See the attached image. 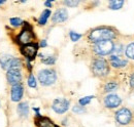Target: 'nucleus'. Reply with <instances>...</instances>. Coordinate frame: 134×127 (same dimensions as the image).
<instances>
[{
    "instance_id": "obj_17",
    "label": "nucleus",
    "mask_w": 134,
    "mask_h": 127,
    "mask_svg": "<svg viewBox=\"0 0 134 127\" xmlns=\"http://www.w3.org/2000/svg\"><path fill=\"white\" fill-rule=\"evenodd\" d=\"M50 16H51V10L46 9V10L41 14V16H40L39 20H38L39 25H46V24H47V22H48V18L50 17Z\"/></svg>"
},
{
    "instance_id": "obj_23",
    "label": "nucleus",
    "mask_w": 134,
    "mask_h": 127,
    "mask_svg": "<svg viewBox=\"0 0 134 127\" xmlns=\"http://www.w3.org/2000/svg\"><path fill=\"white\" fill-rule=\"evenodd\" d=\"M41 61H42V63H44L46 65H53L56 62V59L54 56H47V58L41 56Z\"/></svg>"
},
{
    "instance_id": "obj_5",
    "label": "nucleus",
    "mask_w": 134,
    "mask_h": 127,
    "mask_svg": "<svg viewBox=\"0 0 134 127\" xmlns=\"http://www.w3.org/2000/svg\"><path fill=\"white\" fill-rule=\"evenodd\" d=\"M113 50H115V45L111 41H101L94 45V51L99 55L109 54Z\"/></svg>"
},
{
    "instance_id": "obj_4",
    "label": "nucleus",
    "mask_w": 134,
    "mask_h": 127,
    "mask_svg": "<svg viewBox=\"0 0 134 127\" xmlns=\"http://www.w3.org/2000/svg\"><path fill=\"white\" fill-rule=\"evenodd\" d=\"M34 38H35V35H34V33L31 30V28L26 26L22 30V32L18 35L17 41L18 43H20V44H22L24 46V45H27V44H31V42L33 41Z\"/></svg>"
},
{
    "instance_id": "obj_19",
    "label": "nucleus",
    "mask_w": 134,
    "mask_h": 127,
    "mask_svg": "<svg viewBox=\"0 0 134 127\" xmlns=\"http://www.w3.org/2000/svg\"><path fill=\"white\" fill-rule=\"evenodd\" d=\"M126 55L131 59V60H134V43H131L129 44L127 48H126Z\"/></svg>"
},
{
    "instance_id": "obj_27",
    "label": "nucleus",
    "mask_w": 134,
    "mask_h": 127,
    "mask_svg": "<svg viewBox=\"0 0 134 127\" xmlns=\"http://www.w3.org/2000/svg\"><path fill=\"white\" fill-rule=\"evenodd\" d=\"M64 3H65V5L69 6V7H76L79 5L80 1H65Z\"/></svg>"
},
{
    "instance_id": "obj_6",
    "label": "nucleus",
    "mask_w": 134,
    "mask_h": 127,
    "mask_svg": "<svg viewBox=\"0 0 134 127\" xmlns=\"http://www.w3.org/2000/svg\"><path fill=\"white\" fill-rule=\"evenodd\" d=\"M116 119H117V121L120 124H122V125H127V124H129V123L131 122L132 114H131V112L129 111L128 109L123 108V109L119 110V111L116 113Z\"/></svg>"
},
{
    "instance_id": "obj_22",
    "label": "nucleus",
    "mask_w": 134,
    "mask_h": 127,
    "mask_svg": "<svg viewBox=\"0 0 134 127\" xmlns=\"http://www.w3.org/2000/svg\"><path fill=\"white\" fill-rule=\"evenodd\" d=\"M69 36H70V39L72 40V41H77V40H80L81 38H82V35L81 34H79V33H76V32L74 31H70L69 33Z\"/></svg>"
},
{
    "instance_id": "obj_21",
    "label": "nucleus",
    "mask_w": 134,
    "mask_h": 127,
    "mask_svg": "<svg viewBox=\"0 0 134 127\" xmlns=\"http://www.w3.org/2000/svg\"><path fill=\"white\" fill-rule=\"evenodd\" d=\"M118 88V84L115 82H109L105 85V91L106 92H109V91H114Z\"/></svg>"
},
{
    "instance_id": "obj_2",
    "label": "nucleus",
    "mask_w": 134,
    "mask_h": 127,
    "mask_svg": "<svg viewBox=\"0 0 134 127\" xmlns=\"http://www.w3.org/2000/svg\"><path fill=\"white\" fill-rule=\"evenodd\" d=\"M92 70L93 73L97 76H105L109 72V67L107 65V62L103 59H97L92 63Z\"/></svg>"
},
{
    "instance_id": "obj_12",
    "label": "nucleus",
    "mask_w": 134,
    "mask_h": 127,
    "mask_svg": "<svg viewBox=\"0 0 134 127\" xmlns=\"http://www.w3.org/2000/svg\"><path fill=\"white\" fill-rule=\"evenodd\" d=\"M68 17V14H67V10L64 8H61V9H58L54 16L52 17V21L54 23H63L65 22Z\"/></svg>"
},
{
    "instance_id": "obj_30",
    "label": "nucleus",
    "mask_w": 134,
    "mask_h": 127,
    "mask_svg": "<svg viewBox=\"0 0 134 127\" xmlns=\"http://www.w3.org/2000/svg\"><path fill=\"white\" fill-rule=\"evenodd\" d=\"M44 5L48 6V7H51L52 6V1H46L44 2Z\"/></svg>"
},
{
    "instance_id": "obj_16",
    "label": "nucleus",
    "mask_w": 134,
    "mask_h": 127,
    "mask_svg": "<svg viewBox=\"0 0 134 127\" xmlns=\"http://www.w3.org/2000/svg\"><path fill=\"white\" fill-rule=\"evenodd\" d=\"M21 65H22V62L20 61V59H17V58H13L10 61H9V63H7V66H6V68H5V70H10V69H19L20 70V68H21Z\"/></svg>"
},
{
    "instance_id": "obj_14",
    "label": "nucleus",
    "mask_w": 134,
    "mask_h": 127,
    "mask_svg": "<svg viewBox=\"0 0 134 127\" xmlns=\"http://www.w3.org/2000/svg\"><path fill=\"white\" fill-rule=\"evenodd\" d=\"M18 113L21 117L23 118H26L28 116V113H29V106L27 103H21L19 106H18Z\"/></svg>"
},
{
    "instance_id": "obj_11",
    "label": "nucleus",
    "mask_w": 134,
    "mask_h": 127,
    "mask_svg": "<svg viewBox=\"0 0 134 127\" xmlns=\"http://www.w3.org/2000/svg\"><path fill=\"white\" fill-rule=\"evenodd\" d=\"M24 93V88L21 84H18L13 86L12 88V91H10V97H12V100L13 101H20V99L22 98Z\"/></svg>"
},
{
    "instance_id": "obj_31",
    "label": "nucleus",
    "mask_w": 134,
    "mask_h": 127,
    "mask_svg": "<svg viewBox=\"0 0 134 127\" xmlns=\"http://www.w3.org/2000/svg\"><path fill=\"white\" fill-rule=\"evenodd\" d=\"M4 2H5V1H0V5H1V4H3Z\"/></svg>"
},
{
    "instance_id": "obj_18",
    "label": "nucleus",
    "mask_w": 134,
    "mask_h": 127,
    "mask_svg": "<svg viewBox=\"0 0 134 127\" xmlns=\"http://www.w3.org/2000/svg\"><path fill=\"white\" fill-rule=\"evenodd\" d=\"M123 4H124V1H121V0H113V1L109 2V8L117 10V9L122 8Z\"/></svg>"
},
{
    "instance_id": "obj_10",
    "label": "nucleus",
    "mask_w": 134,
    "mask_h": 127,
    "mask_svg": "<svg viewBox=\"0 0 134 127\" xmlns=\"http://www.w3.org/2000/svg\"><path fill=\"white\" fill-rule=\"evenodd\" d=\"M122 103V99L120 98V96L117 94H109L107 95L104 99V105L105 107L109 108V109H114L118 108Z\"/></svg>"
},
{
    "instance_id": "obj_29",
    "label": "nucleus",
    "mask_w": 134,
    "mask_h": 127,
    "mask_svg": "<svg viewBox=\"0 0 134 127\" xmlns=\"http://www.w3.org/2000/svg\"><path fill=\"white\" fill-rule=\"evenodd\" d=\"M48 44H47V41L46 40H42L41 43H40V47H46Z\"/></svg>"
},
{
    "instance_id": "obj_8",
    "label": "nucleus",
    "mask_w": 134,
    "mask_h": 127,
    "mask_svg": "<svg viewBox=\"0 0 134 127\" xmlns=\"http://www.w3.org/2000/svg\"><path fill=\"white\" fill-rule=\"evenodd\" d=\"M37 50H38V46H37L36 44H32V43H31V44L24 45V46H22V48H21L22 54H23L26 59H28L29 61L33 60L34 58L36 56Z\"/></svg>"
},
{
    "instance_id": "obj_9",
    "label": "nucleus",
    "mask_w": 134,
    "mask_h": 127,
    "mask_svg": "<svg viewBox=\"0 0 134 127\" xmlns=\"http://www.w3.org/2000/svg\"><path fill=\"white\" fill-rule=\"evenodd\" d=\"M6 78L9 84H12L13 86L20 84L21 80H22V75L19 69H10L7 71L6 73Z\"/></svg>"
},
{
    "instance_id": "obj_26",
    "label": "nucleus",
    "mask_w": 134,
    "mask_h": 127,
    "mask_svg": "<svg viewBox=\"0 0 134 127\" xmlns=\"http://www.w3.org/2000/svg\"><path fill=\"white\" fill-rule=\"evenodd\" d=\"M72 111L74 112L75 114H82V113H85L86 110L84 109V107H82V106H75V107H73Z\"/></svg>"
},
{
    "instance_id": "obj_20",
    "label": "nucleus",
    "mask_w": 134,
    "mask_h": 127,
    "mask_svg": "<svg viewBox=\"0 0 134 127\" xmlns=\"http://www.w3.org/2000/svg\"><path fill=\"white\" fill-rule=\"evenodd\" d=\"M93 98H94V96H93V95H90V96H85V97L81 98V99L79 100V103H80V105H81L82 107H84V106H86V105L90 104V101H91Z\"/></svg>"
},
{
    "instance_id": "obj_1",
    "label": "nucleus",
    "mask_w": 134,
    "mask_h": 127,
    "mask_svg": "<svg viewBox=\"0 0 134 127\" xmlns=\"http://www.w3.org/2000/svg\"><path fill=\"white\" fill-rule=\"evenodd\" d=\"M115 37H116L115 32L109 28L95 29L89 35V39L92 42H95V43H98L101 41H111V39H114Z\"/></svg>"
},
{
    "instance_id": "obj_13",
    "label": "nucleus",
    "mask_w": 134,
    "mask_h": 127,
    "mask_svg": "<svg viewBox=\"0 0 134 127\" xmlns=\"http://www.w3.org/2000/svg\"><path fill=\"white\" fill-rule=\"evenodd\" d=\"M35 124L38 127H59L51 119L47 118V117H41V116H38L35 119Z\"/></svg>"
},
{
    "instance_id": "obj_25",
    "label": "nucleus",
    "mask_w": 134,
    "mask_h": 127,
    "mask_svg": "<svg viewBox=\"0 0 134 127\" xmlns=\"http://www.w3.org/2000/svg\"><path fill=\"white\" fill-rule=\"evenodd\" d=\"M28 85L30 86V87H32V88H35L36 87V80L34 78L33 75H30L29 76V78H28Z\"/></svg>"
},
{
    "instance_id": "obj_24",
    "label": "nucleus",
    "mask_w": 134,
    "mask_h": 127,
    "mask_svg": "<svg viewBox=\"0 0 134 127\" xmlns=\"http://www.w3.org/2000/svg\"><path fill=\"white\" fill-rule=\"evenodd\" d=\"M9 22H10V24H12L14 27H18V26L22 25V23H23V21H22L21 18H19V17H12V18L9 20Z\"/></svg>"
},
{
    "instance_id": "obj_3",
    "label": "nucleus",
    "mask_w": 134,
    "mask_h": 127,
    "mask_svg": "<svg viewBox=\"0 0 134 127\" xmlns=\"http://www.w3.org/2000/svg\"><path fill=\"white\" fill-rule=\"evenodd\" d=\"M56 79H57V75H56L55 71H53V70H49V69L41 70L38 74L39 82L44 86H49V85L54 84Z\"/></svg>"
},
{
    "instance_id": "obj_7",
    "label": "nucleus",
    "mask_w": 134,
    "mask_h": 127,
    "mask_svg": "<svg viewBox=\"0 0 134 127\" xmlns=\"http://www.w3.org/2000/svg\"><path fill=\"white\" fill-rule=\"evenodd\" d=\"M69 100H67L66 98H56L52 108L57 114H63L69 109Z\"/></svg>"
},
{
    "instance_id": "obj_28",
    "label": "nucleus",
    "mask_w": 134,
    "mask_h": 127,
    "mask_svg": "<svg viewBox=\"0 0 134 127\" xmlns=\"http://www.w3.org/2000/svg\"><path fill=\"white\" fill-rule=\"evenodd\" d=\"M130 85H131L132 87H134V74L131 76V78H130Z\"/></svg>"
},
{
    "instance_id": "obj_15",
    "label": "nucleus",
    "mask_w": 134,
    "mask_h": 127,
    "mask_svg": "<svg viewBox=\"0 0 134 127\" xmlns=\"http://www.w3.org/2000/svg\"><path fill=\"white\" fill-rule=\"evenodd\" d=\"M110 63L115 68H122V67H125L127 65V61L121 60L117 55H111L110 56Z\"/></svg>"
}]
</instances>
